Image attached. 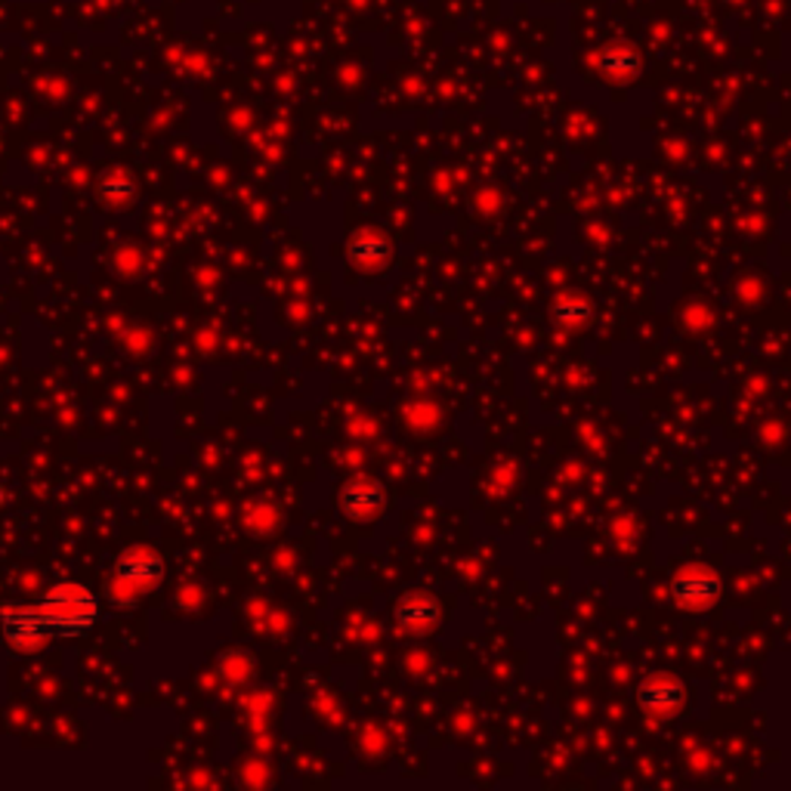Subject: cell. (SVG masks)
<instances>
[{
	"mask_svg": "<svg viewBox=\"0 0 791 791\" xmlns=\"http://www.w3.org/2000/svg\"><path fill=\"white\" fill-rule=\"evenodd\" d=\"M637 699H640V708H647L652 714H671L683 702V687L675 677H649L637 692Z\"/></svg>",
	"mask_w": 791,
	"mask_h": 791,
	"instance_id": "obj_4",
	"label": "cell"
},
{
	"mask_svg": "<svg viewBox=\"0 0 791 791\" xmlns=\"http://www.w3.org/2000/svg\"><path fill=\"white\" fill-rule=\"evenodd\" d=\"M164 572V562L155 550H130L118 560V578L128 581V585H136V588H145V585H155Z\"/></svg>",
	"mask_w": 791,
	"mask_h": 791,
	"instance_id": "obj_3",
	"label": "cell"
},
{
	"mask_svg": "<svg viewBox=\"0 0 791 791\" xmlns=\"http://www.w3.org/2000/svg\"><path fill=\"white\" fill-rule=\"evenodd\" d=\"M436 604H433L427 594H408L403 597V604L396 606V619L405 628H427L436 621Z\"/></svg>",
	"mask_w": 791,
	"mask_h": 791,
	"instance_id": "obj_5",
	"label": "cell"
},
{
	"mask_svg": "<svg viewBox=\"0 0 791 791\" xmlns=\"http://www.w3.org/2000/svg\"><path fill=\"white\" fill-rule=\"evenodd\" d=\"M720 597V578L711 572V569H702V566H692L687 572H680L675 578V600L677 606L683 609H708Z\"/></svg>",
	"mask_w": 791,
	"mask_h": 791,
	"instance_id": "obj_2",
	"label": "cell"
},
{
	"mask_svg": "<svg viewBox=\"0 0 791 791\" xmlns=\"http://www.w3.org/2000/svg\"><path fill=\"white\" fill-rule=\"evenodd\" d=\"M353 257L384 260L387 257V242H381V239H359V242H353Z\"/></svg>",
	"mask_w": 791,
	"mask_h": 791,
	"instance_id": "obj_8",
	"label": "cell"
},
{
	"mask_svg": "<svg viewBox=\"0 0 791 791\" xmlns=\"http://www.w3.org/2000/svg\"><path fill=\"white\" fill-rule=\"evenodd\" d=\"M381 504H384V491L372 486V483H353L344 491V510L349 517H368V514H375Z\"/></svg>",
	"mask_w": 791,
	"mask_h": 791,
	"instance_id": "obj_6",
	"label": "cell"
},
{
	"mask_svg": "<svg viewBox=\"0 0 791 791\" xmlns=\"http://www.w3.org/2000/svg\"><path fill=\"white\" fill-rule=\"evenodd\" d=\"M100 616L97 594L84 585L62 581L50 588L38 604H10L0 609V633L16 649H38L47 640L84 637Z\"/></svg>",
	"mask_w": 791,
	"mask_h": 791,
	"instance_id": "obj_1",
	"label": "cell"
},
{
	"mask_svg": "<svg viewBox=\"0 0 791 791\" xmlns=\"http://www.w3.org/2000/svg\"><path fill=\"white\" fill-rule=\"evenodd\" d=\"M590 303L588 301H576V297H562V301L554 303V318L560 322V325H569V328H576V325H585L590 318Z\"/></svg>",
	"mask_w": 791,
	"mask_h": 791,
	"instance_id": "obj_7",
	"label": "cell"
}]
</instances>
